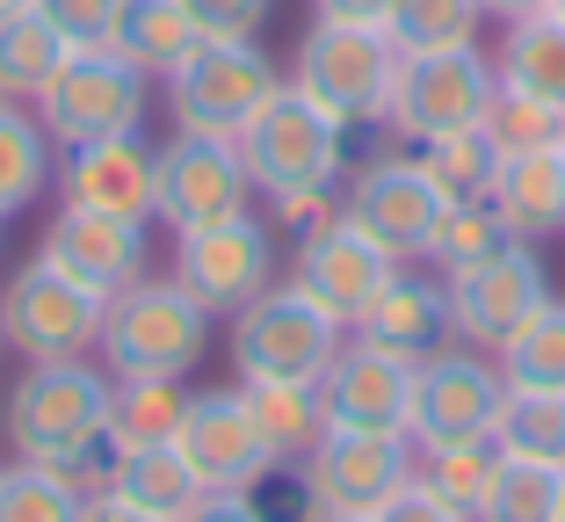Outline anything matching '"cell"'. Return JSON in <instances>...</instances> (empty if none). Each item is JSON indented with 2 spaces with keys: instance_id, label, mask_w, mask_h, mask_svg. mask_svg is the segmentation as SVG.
Masks as SVG:
<instances>
[{
  "instance_id": "cell-37",
  "label": "cell",
  "mask_w": 565,
  "mask_h": 522,
  "mask_svg": "<svg viewBox=\"0 0 565 522\" xmlns=\"http://www.w3.org/2000/svg\"><path fill=\"white\" fill-rule=\"evenodd\" d=\"M493 247H508V225H500L493 203H443V225H435V239H428L435 276L471 269V262H486Z\"/></svg>"
},
{
  "instance_id": "cell-36",
  "label": "cell",
  "mask_w": 565,
  "mask_h": 522,
  "mask_svg": "<svg viewBox=\"0 0 565 522\" xmlns=\"http://www.w3.org/2000/svg\"><path fill=\"white\" fill-rule=\"evenodd\" d=\"M81 487H66L44 465H0V522H81Z\"/></svg>"
},
{
  "instance_id": "cell-20",
  "label": "cell",
  "mask_w": 565,
  "mask_h": 522,
  "mask_svg": "<svg viewBox=\"0 0 565 522\" xmlns=\"http://www.w3.org/2000/svg\"><path fill=\"white\" fill-rule=\"evenodd\" d=\"M152 174H160V146H146V131H131V138H95V146H58L51 189L73 211H109V219L152 225Z\"/></svg>"
},
{
  "instance_id": "cell-10",
  "label": "cell",
  "mask_w": 565,
  "mask_h": 522,
  "mask_svg": "<svg viewBox=\"0 0 565 522\" xmlns=\"http://www.w3.org/2000/svg\"><path fill=\"white\" fill-rule=\"evenodd\" d=\"M167 276H174L211 320H233L247 298H262V290L276 284V225H268L262 211H233V219H217V225L174 233Z\"/></svg>"
},
{
  "instance_id": "cell-9",
  "label": "cell",
  "mask_w": 565,
  "mask_h": 522,
  "mask_svg": "<svg viewBox=\"0 0 565 522\" xmlns=\"http://www.w3.org/2000/svg\"><path fill=\"white\" fill-rule=\"evenodd\" d=\"M102 320L109 298H95L87 284H73L66 269H51L44 254L22 262L0 284V341L22 363H66V355H95L102 349Z\"/></svg>"
},
{
  "instance_id": "cell-32",
  "label": "cell",
  "mask_w": 565,
  "mask_h": 522,
  "mask_svg": "<svg viewBox=\"0 0 565 522\" xmlns=\"http://www.w3.org/2000/svg\"><path fill=\"white\" fill-rule=\"evenodd\" d=\"M500 377L508 385H536V392H565V298H551L544 312L515 327V334L493 349Z\"/></svg>"
},
{
  "instance_id": "cell-1",
  "label": "cell",
  "mask_w": 565,
  "mask_h": 522,
  "mask_svg": "<svg viewBox=\"0 0 565 522\" xmlns=\"http://www.w3.org/2000/svg\"><path fill=\"white\" fill-rule=\"evenodd\" d=\"M0 436L22 465H44L66 487L102 493L109 487V371L102 355L66 363H22V377L0 392Z\"/></svg>"
},
{
  "instance_id": "cell-41",
  "label": "cell",
  "mask_w": 565,
  "mask_h": 522,
  "mask_svg": "<svg viewBox=\"0 0 565 522\" xmlns=\"http://www.w3.org/2000/svg\"><path fill=\"white\" fill-rule=\"evenodd\" d=\"M370 522H471V515H457L449 501H435V493L414 479V487H399V493H392V501H384Z\"/></svg>"
},
{
  "instance_id": "cell-28",
  "label": "cell",
  "mask_w": 565,
  "mask_h": 522,
  "mask_svg": "<svg viewBox=\"0 0 565 522\" xmlns=\"http://www.w3.org/2000/svg\"><path fill=\"white\" fill-rule=\"evenodd\" d=\"M109 493H124L131 508H146V515H160V522H174L203 487H196V472L182 465L174 443H152V450H117V465H109Z\"/></svg>"
},
{
  "instance_id": "cell-13",
  "label": "cell",
  "mask_w": 565,
  "mask_h": 522,
  "mask_svg": "<svg viewBox=\"0 0 565 522\" xmlns=\"http://www.w3.org/2000/svg\"><path fill=\"white\" fill-rule=\"evenodd\" d=\"M233 211H254V174L239 160V138L174 131L160 146V174H152V225L196 233V225H217Z\"/></svg>"
},
{
  "instance_id": "cell-49",
  "label": "cell",
  "mask_w": 565,
  "mask_h": 522,
  "mask_svg": "<svg viewBox=\"0 0 565 522\" xmlns=\"http://www.w3.org/2000/svg\"><path fill=\"white\" fill-rule=\"evenodd\" d=\"M558 522H565V493H558Z\"/></svg>"
},
{
  "instance_id": "cell-11",
  "label": "cell",
  "mask_w": 565,
  "mask_h": 522,
  "mask_svg": "<svg viewBox=\"0 0 565 522\" xmlns=\"http://www.w3.org/2000/svg\"><path fill=\"white\" fill-rule=\"evenodd\" d=\"M500 400H508V377L486 349L471 341H449V349L420 355L414 363V414H406V436L414 450H443V443H479L493 436Z\"/></svg>"
},
{
  "instance_id": "cell-40",
  "label": "cell",
  "mask_w": 565,
  "mask_h": 522,
  "mask_svg": "<svg viewBox=\"0 0 565 522\" xmlns=\"http://www.w3.org/2000/svg\"><path fill=\"white\" fill-rule=\"evenodd\" d=\"M196 36H262L268 15H276V0H182Z\"/></svg>"
},
{
  "instance_id": "cell-23",
  "label": "cell",
  "mask_w": 565,
  "mask_h": 522,
  "mask_svg": "<svg viewBox=\"0 0 565 522\" xmlns=\"http://www.w3.org/2000/svg\"><path fill=\"white\" fill-rule=\"evenodd\" d=\"M493 81L515 87V95H536L551 109H565V22L551 15H522L500 30V51H493Z\"/></svg>"
},
{
  "instance_id": "cell-42",
  "label": "cell",
  "mask_w": 565,
  "mask_h": 522,
  "mask_svg": "<svg viewBox=\"0 0 565 522\" xmlns=\"http://www.w3.org/2000/svg\"><path fill=\"white\" fill-rule=\"evenodd\" d=\"M174 522H262V508H254L247 493H196Z\"/></svg>"
},
{
  "instance_id": "cell-26",
  "label": "cell",
  "mask_w": 565,
  "mask_h": 522,
  "mask_svg": "<svg viewBox=\"0 0 565 522\" xmlns=\"http://www.w3.org/2000/svg\"><path fill=\"white\" fill-rule=\"evenodd\" d=\"M51 168H58V146L36 124L30 102H0V219L30 211L51 189Z\"/></svg>"
},
{
  "instance_id": "cell-24",
  "label": "cell",
  "mask_w": 565,
  "mask_h": 522,
  "mask_svg": "<svg viewBox=\"0 0 565 522\" xmlns=\"http://www.w3.org/2000/svg\"><path fill=\"white\" fill-rule=\"evenodd\" d=\"M189 414V377H109V450L174 443Z\"/></svg>"
},
{
  "instance_id": "cell-45",
  "label": "cell",
  "mask_w": 565,
  "mask_h": 522,
  "mask_svg": "<svg viewBox=\"0 0 565 522\" xmlns=\"http://www.w3.org/2000/svg\"><path fill=\"white\" fill-rule=\"evenodd\" d=\"M551 0H486V22H522V15H544Z\"/></svg>"
},
{
  "instance_id": "cell-5",
  "label": "cell",
  "mask_w": 565,
  "mask_h": 522,
  "mask_svg": "<svg viewBox=\"0 0 565 522\" xmlns=\"http://www.w3.org/2000/svg\"><path fill=\"white\" fill-rule=\"evenodd\" d=\"M282 81L298 87L312 109H327L333 124H384V102H392V81H399V44L384 30H355V22H319L298 36L290 51V73Z\"/></svg>"
},
{
  "instance_id": "cell-12",
  "label": "cell",
  "mask_w": 565,
  "mask_h": 522,
  "mask_svg": "<svg viewBox=\"0 0 565 522\" xmlns=\"http://www.w3.org/2000/svg\"><path fill=\"white\" fill-rule=\"evenodd\" d=\"M341 219L370 233L392 262H428V239L443 225V189L428 182L414 152H377L341 182Z\"/></svg>"
},
{
  "instance_id": "cell-17",
  "label": "cell",
  "mask_w": 565,
  "mask_h": 522,
  "mask_svg": "<svg viewBox=\"0 0 565 522\" xmlns=\"http://www.w3.org/2000/svg\"><path fill=\"white\" fill-rule=\"evenodd\" d=\"M392 269H406V262H392V254H384L370 233H355L341 211H333V219H319L312 233L290 239V284H298L305 298H319L341 327L363 320L370 298L392 284Z\"/></svg>"
},
{
  "instance_id": "cell-30",
  "label": "cell",
  "mask_w": 565,
  "mask_h": 522,
  "mask_svg": "<svg viewBox=\"0 0 565 522\" xmlns=\"http://www.w3.org/2000/svg\"><path fill=\"white\" fill-rule=\"evenodd\" d=\"M500 457H530V465H565V392H536V385H508L493 422Z\"/></svg>"
},
{
  "instance_id": "cell-4",
  "label": "cell",
  "mask_w": 565,
  "mask_h": 522,
  "mask_svg": "<svg viewBox=\"0 0 565 522\" xmlns=\"http://www.w3.org/2000/svg\"><path fill=\"white\" fill-rule=\"evenodd\" d=\"M341 341H349V327L333 320L319 298H305L290 276H276L262 298H247L233 312V327H225V355H233V377H239V385H254V377L319 385V377H327V363L341 355Z\"/></svg>"
},
{
  "instance_id": "cell-31",
  "label": "cell",
  "mask_w": 565,
  "mask_h": 522,
  "mask_svg": "<svg viewBox=\"0 0 565 522\" xmlns=\"http://www.w3.org/2000/svg\"><path fill=\"white\" fill-rule=\"evenodd\" d=\"M414 479L435 493V501H449L457 515L479 522L486 493H493V479H500V443L479 436V443H443V450H420Z\"/></svg>"
},
{
  "instance_id": "cell-46",
  "label": "cell",
  "mask_w": 565,
  "mask_h": 522,
  "mask_svg": "<svg viewBox=\"0 0 565 522\" xmlns=\"http://www.w3.org/2000/svg\"><path fill=\"white\" fill-rule=\"evenodd\" d=\"M36 0H0V15H30Z\"/></svg>"
},
{
  "instance_id": "cell-8",
  "label": "cell",
  "mask_w": 565,
  "mask_h": 522,
  "mask_svg": "<svg viewBox=\"0 0 565 522\" xmlns=\"http://www.w3.org/2000/svg\"><path fill=\"white\" fill-rule=\"evenodd\" d=\"M500 81H493V51L457 44V51H399V81L384 102V131L406 138V146H428V138L471 131L486 124Z\"/></svg>"
},
{
  "instance_id": "cell-35",
  "label": "cell",
  "mask_w": 565,
  "mask_h": 522,
  "mask_svg": "<svg viewBox=\"0 0 565 522\" xmlns=\"http://www.w3.org/2000/svg\"><path fill=\"white\" fill-rule=\"evenodd\" d=\"M565 465H530V457H500V479L486 493L479 522H558Z\"/></svg>"
},
{
  "instance_id": "cell-21",
  "label": "cell",
  "mask_w": 565,
  "mask_h": 522,
  "mask_svg": "<svg viewBox=\"0 0 565 522\" xmlns=\"http://www.w3.org/2000/svg\"><path fill=\"white\" fill-rule=\"evenodd\" d=\"M349 334L377 341V349L406 355V363L449 349V341H457V320H449V284H443V276H420L414 262H406V269H392V284L370 298V312L349 327Z\"/></svg>"
},
{
  "instance_id": "cell-27",
  "label": "cell",
  "mask_w": 565,
  "mask_h": 522,
  "mask_svg": "<svg viewBox=\"0 0 565 522\" xmlns=\"http://www.w3.org/2000/svg\"><path fill=\"white\" fill-rule=\"evenodd\" d=\"M247 392V414L262 428V443L276 450V465H298L319 436H327V406H319V385H290V377H254Z\"/></svg>"
},
{
  "instance_id": "cell-51",
  "label": "cell",
  "mask_w": 565,
  "mask_h": 522,
  "mask_svg": "<svg viewBox=\"0 0 565 522\" xmlns=\"http://www.w3.org/2000/svg\"><path fill=\"white\" fill-rule=\"evenodd\" d=\"M0 225H8V219H0Z\"/></svg>"
},
{
  "instance_id": "cell-2",
  "label": "cell",
  "mask_w": 565,
  "mask_h": 522,
  "mask_svg": "<svg viewBox=\"0 0 565 522\" xmlns=\"http://www.w3.org/2000/svg\"><path fill=\"white\" fill-rule=\"evenodd\" d=\"M239 160L254 174V196L290 203V196H341L349 182V124H333L327 109L282 81L262 102V117L239 131Z\"/></svg>"
},
{
  "instance_id": "cell-22",
  "label": "cell",
  "mask_w": 565,
  "mask_h": 522,
  "mask_svg": "<svg viewBox=\"0 0 565 522\" xmlns=\"http://www.w3.org/2000/svg\"><path fill=\"white\" fill-rule=\"evenodd\" d=\"M508 225V239H544L565 233V146H530V152H508L493 174V196H486Z\"/></svg>"
},
{
  "instance_id": "cell-25",
  "label": "cell",
  "mask_w": 565,
  "mask_h": 522,
  "mask_svg": "<svg viewBox=\"0 0 565 522\" xmlns=\"http://www.w3.org/2000/svg\"><path fill=\"white\" fill-rule=\"evenodd\" d=\"M196 44L203 36H196V22H189L182 0H124V22H117V36H109V51L131 58L146 81H167Z\"/></svg>"
},
{
  "instance_id": "cell-33",
  "label": "cell",
  "mask_w": 565,
  "mask_h": 522,
  "mask_svg": "<svg viewBox=\"0 0 565 522\" xmlns=\"http://www.w3.org/2000/svg\"><path fill=\"white\" fill-rule=\"evenodd\" d=\"M58 58H66V44L36 8L30 15H0V102H36L51 87V73H58Z\"/></svg>"
},
{
  "instance_id": "cell-7",
  "label": "cell",
  "mask_w": 565,
  "mask_h": 522,
  "mask_svg": "<svg viewBox=\"0 0 565 522\" xmlns=\"http://www.w3.org/2000/svg\"><path fill=\"white\" fill-rule=\"evenodd\" d=\"M30 109H36V124L51 131V146L131 138V131H146V117H152V81L131 66V58H117L109 44L66 51L58 73H51V87L30 102Z\"/></svg>"
},
{
  "instance_id": "cell-6",
  "label": "cell",
  "mask_w": 565,
  "mask_h": 522,
  "mask_svg": "<svg viewBox=\"0 0 565 522\" xmlns=\"http://www.w3.org/2000/svg\"><path fill=\"white\" fill-rule=\"evenodd\" d=\"M276 87H282V66L262 51V36H203L182 66L167 73V117H174V131L239 138Z\"/></svg>"
},
{
  "instance_id": "cell-14",
  "label": "cell",
  "mask_w": 565,
  "mask_h": 522,
  "mask_svg": "<svg viewBox=\"0 0 565 522\" xmlns=\"http://www.w3.org/2000/svg\"><path fill=\"white\" fill-rule=\"evenodd\" d=\"M443 284H449V320H457V341H471V349H486V355L515 334L530 312H544V305H551V269H544V254H536L530 239H508V247H493L486 262L443 276Z\"/></svg>"
},
{
  "instance_id": "cell-15",
  "label": "cell",
  "mask_w": 565,
  "mask_h": 522,
  "mask_svg": "<svg viewBox=\"0 0 565 522\" xmlns=\"http://www.w3.org/2000/svg\"><path fill=\"white\" fill-rule=\"evenodd\" d=\"M414 436H355V428H327L298 457L319 515H377L399 487H414Z\"/></svg>"
},
{
  "instance_id": "cell-38",
  "label": "cell",
  "mask_w": 565,
  "mask_h": 522,
  "mask_svg": "<svg viewBox=\"0 0 565 522\" xmlns=\"http://www.w3.org/2000/svg\"><path fill=\"white\" fill-rule=\"evenodd\" d=\"M486 131L500 138V152H530V146H565V109L536 95H515V87H500L493 109H486Z\"/></svg>"
},
{
  "instance_id": "cell-50",
  "label": "cell",
  "mask_w": 565,
  "mask_h": 522,
  "mask_svg": "<svg viewBox=\"0 0 565 522\" xmlns=\"http://www.w3.org/2000/svg\"><path fill=\"white\" fill-rule=\"evenodd\" d=\"M0 355H8V341H0Z\"/></svg>"
},
{
  "instance_id": "cell-44",
  "label": "cell",
  "mask_w": 565,
  "mask_h": 522,
  "mask_svg": "<svg viewBox=\"0 0 565 522\" xmlns=\"http://www.w3.org/2000/svg\"><path fill=\"white\" fill-rule=\"evenodd\" d=\"M81 522H160V515H146V508H131L124 493L102 487V493H87V501H81Z\"/></svg>"
},
{
  "instance_id": "cell-3",
  "label": "cell",
  "mask_w": 565,
  "mask_h": 522,
  "mask_svg": "<svg viewBox=\"0 0 565 522\" xmlns=\"http://www.w3.org/2000/svg\"><path fill=\"white\" fill-rule=\"evenodd\" d=\"M211 312L189 298L174 276H138L109 298L102 320V371L109 377H189L211 355Z\"/></svg>"
},
{
  "instance_id": "cell-29",
  "label": "cell",
  "mask_w": 565,
  "mask_h": 522,
  "mask_svg": "<svg viewBox=\"0 0 565 522\" xmlns=\"http://www.w3.org/2000/svg\"><path fill=\"white\" fill-rule=\"evenodd\" d=\"M414 160L428 168V182L443 189V203H486L508 152H500V138L486 131V124H471V131H449V138L414 146Z\"/></svg>"
},
{
  "instance_id": "cell-47",
  "label": "cell",
  "mask_w": 565,
  "mask_h": 522,
  "mask_svg": "<svg viewBox=\"0 0 565 522\" xmlns=\"http://www.w3.org/2000/svg\"><path fill=\"white\" fill-rule=\"evenodd\" d=\"M312 522H370V515H312Z\"/></svg>"
},
{
  "instance_id": "cell-43",
  "label": "cell",
  "mask_w": 565,
  "mask_h": 522,
  "mask_svg": "<svg viewBox=\"0 0 565 522\" xmlns=\"http://www.w3.org/2000/svg\"><path fill=\"white\" fill-rule=\"evenodd\" d=\"M319 22H355V30H384L399 0H312Z\"/></svg>"
},
{
  "instance_id": "cell-18",
  "label": "cell",
  "mask_w": 565,
  "mask_h": 522,
  "mask_svg": "<svg viewBox=\"0 0 565 522\" xmlns=\"http://www.w3.org/2000/svg\"><path fill=\"white\" fill-rule=\"evenodd\" d=\"M51 269H66L73 284H87L95 298H117L138 276H152V225L146 219H109V211H73L58 203L36 247Z\"/></svg>"
},
{
  "instance_id": "cell-39",
  "label": "cell",
  "mask_w": 565,
  "mask_h": 522,
  "mask_svg": "<svg viewBox=\"0 0 565 522\" xmlns=\"http://www.w3.org/2000/svg\"><path fill=\"white\" fill-rule=\"evenodd\" d=\"M36 15L58 30V44H66V51H95V44L117 36L124 0H36Z\"/></svg>"
},
{
  "instance_id": "cell-34",
  "label": "cell",
  "mask_w": 565,
  "mask_h": 522,
  "mask_svg": "<svg viewBox=\"0 0 565 522\" xmlns=\"http://www.w3.org/2000/svg\"><path fill=\"white\" fill-rule=\"evenodd\" d=\"M486 30V0H399L384 36L399 51H457V44H479Z\"/></svg>"
},
{
  "instance_id": "cell-16",
  "label": "cell",
  "mask_w": 565,
  "mask_h": 522,
  "mask_svg": "<svg viewBox=\"0 0 565 522\" xmlns=\"http://www.w3.org/2000/svg\"><path fill=\"white\" fill-rule=\"evenodd\" d=\"M174 450H182V465L196 472L203 493H254L268 472H276V450L262 443L239 385L189 392V414H182V428H174Z\"/></svg>"
},
{
  "instance_id": "cell-48",
  "label": "cell",
  "mask_w": 565,
  "mask_h": 522,
  "mask_svg": "<svg viewBox=\"0 0 565 522\" xmlns=\"http://www.w3.org/2000/svg\"><path fill=\"white\" fill-rule=\"evenodd\" d=\"M551 15H558V22H565V0H551Z\"/></svg>"
},
{
  "instance_id": "cell-19",
  "label": "cell",
  "mask_w": 565,
  "mask_h": 522,
  "mask_svg": "<svg viewBox=\"0 0 565 522\" xmlns=\"http://www.w3.org/2000/svg\"><path fill=\"white\" fill-rule=\"evenodd\" d=\"M319 406H327V428H355V436H406V414H414V363L377 341L349 334L341 355L319 377Z\"/></svg>"
}]
</instances>
